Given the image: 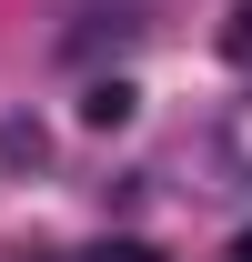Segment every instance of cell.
<instances>
[{"label": "cell", "mask_w": 252, "mask_h": 262, "mask_svg": "<svg viewBox=\"0 0 252 262\" xmlns=\"http://www.w3.org/2000/svg\"><path fill=\"white\" fill-rule=\"evenodd\" d=\"M40 151H51V141H40V121H31V111H10V121H0V171L40 162Z\"/></svg>", "instance_id": "obj_2"}, {"label": "cell", "mask_w": 252, "mask_h": 262, "mask_svg": "<svg viewBox=\"0 0 252 262\" xmlns=\"http://www.w3.org/2000/svg\"><path fill=\"white\" fill-rule=\"evenodd\" d=\"M222 61L252 71V0H232V20H222Z\"/></svg>", "instance_id": "obj_3"}, {"label": "cell", "mask_w": 252, "mask_h": 262, "mask_svg": "<svg viewBox=\"0 0 252 262\" xmlns=\"http://www.w3.org/2000/svg\"><path fill=\"white\" fill-rule=\"evenodd\" d=\"M91 262H161V252H152V242H101Z\"/></svg>", "instance_id": "obj_4"}, {"label": "cell", "mask_w": 252, "mask_h": 262, "mask_svg": "<svg viewBox=\"0 0 252 262\" xmlns=\"http://www.w3.org/2000/svg\"><path fill=\"white\" fill-rule=\"evenodd\" d=\"M131 101H141L131 81H91V101H81V121H91V131H121V121H131Z\"/></svg>", "instance_id": "obj_1"}, {"label": "cell", "mask_w": 252, "mask_h": 262, "mask_svg": "<svg viewBox=\"0 0 252 262\" xmlns=\"http://www.w3.org/2000/svg\"><path fill=\"white\" fill-rule=\"evenodd\" d=\"M232 262H252V232H242V242H232Z\"/></svg>", "instance_id": "obj_5"}]
</instances>
